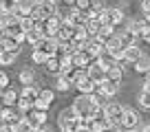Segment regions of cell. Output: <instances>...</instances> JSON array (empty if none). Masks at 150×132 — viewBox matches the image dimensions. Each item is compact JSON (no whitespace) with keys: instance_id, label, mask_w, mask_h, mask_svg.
<instances>
[{"instance_id":"cell-1","label":"cell","mask_w":150,"mask_h":132,"mask_svg":"<svg viewBox=\"0 0 150 132\" xmlns=\"http://www.w3.org/2000/svg\"><path fill=\"white\" fill-rule=\"evenodd\" d=\"M73 108H75V112H77V117L91 119V117H93V112H95V108H97V104H93L91 95L80 93L77 97H75V101H73Z\"/></svg>"},{"instance_id":"cell-2","label":"cell","mask_w":150,"mask_h":132,"mask_svg":"<svg viewBox=\"0 0 150 132\" xmlns=\"http://www.w3.org/2000/svg\"><path fill=\"white\" fill-rule=\"evenodd\" d=\"M104 114H106V121H108V126H110L112 130L122 126L124 108H122L119 104H106V106H104Z\"/></svg>"},{"instance_id":"cell-3","label":"cell","mask_w":150,"mask_h":132,"mask_svg":"<svg viewBox=\"0 0 150 132\" xmlns=\"http://www.w3.org/2000/svg\"><path fill=\"white\" fill-rule=\"evenodd\" d=\"M47 112H49V110H42V108H35V106H33L31 110L24 112V117L29 119V123H31L33 130H47V126H44V121H47Z\"/></svg>"},{"instance_id":"cell-4","label":"cell","mask_w":150,"mask_h":132,"mask_svg":"<svg viewBox=\"0 0 150 132\" xmlns=\"http://www.w3.org/2000/svg\"><path fill=\"white\" fill-rule=\"evenodd\" d=\"M86 75H88L91 79L95 81V84H102V81L106 79V68H104V66L99 64L97 60H95V62L91 60V62H88V66H86Z\"/></svg>"},{"instance_id":"cell-5","label":"cell","mask_w":150,"mask_h":132,"mask_svg":"<svg viewBox=\"0 0 150 132\" xmlns=\"http://www.w3.org/2000/svg\"><path fill=\"white\" fill-rule=\"evenodd\" d=\"M33 48L47 53V55H55V51H57V38H55V35H42L40 42H38Z\"/></svg>"},{"instance_id":"cell-6","label":"cell","mask_w":150,"mask_h":132,"mask_svg":"<svg viewBox=\"0 0 150 132\" xmlns=\"http://www.w3.org/2000/svg\"><path fill=\"white\" fill-rule=\"evenodd\" d=\"M141 126V117L135 112V110H128L124 108V119H122V128H126V130H137V128Z\"/></svg>"},{"instance_id":"cell-7","label":"cell","mask_w":150,"mask_h":132,"mask_svg":"<svg viewBox=\"0 0 150 132\" xmlns=\"http://www.w3.org/2000/svg\"><path fill=\"white\" fill-rule=\"evenodd\" d=\"M75 31H77V27H75L73 22L62 20V22H60V29H57V33H55V38H57V40H73Z\"/></svg>"},{"instance_id":"cell-8","label":"cell","mask_w":150,"mask_h":132,"mask_svg":"<svg viewBox=\"0 0 150 132\" xmlns=\"http://www.w3.org/2000/svg\"><path fill=\"white\" fill-rule=\"evenodd\" d=\"M102 22L104 24H110V27H117L119 22H124V13L119 9H104Z\"/></svg>"},{"instance_id":"cell-9","label":"cell","mask_w":150,"mask_h":132,"mask_svg":"<svg viewBox=\"0 0 150 132\" xmlns=\"http://www.w3.org/2000/svg\"><path fill=\"white\" fill-rule=\"evenodd\" d=\"M82 48H84V51H86V53H88V55H91V57L95 60V57H97L99 53H102L104 48H106V44H104V42H102L99 38H91V40H88V42H86V44H84Z\"/></svg>"},{"instance_id":"cell-10","label":"cell","mask_w":150,"mask_h":132,"mask_svg":"<svg viewBox=\"0 0 150 132\" xmlns=\"http://www.w3.org/2000/svg\"><path fill=\"white\" fill-rule=\"evenodd\" d=\"M62 75H64L66 79L71 81V86H75L77 81L82 79V77L86 75V68H80V66H69L66 71H62Z\"/></svg>"},{"instance_id":"cell-11","label":"cell","mask_w":150,"mask_h":132,"mask_svg":"<svg viewBox=\"0 0 150 132\" xmlns=\"http://www.w3.org/2000/svg\"><path fill=\"white\" fill-rule=\"evenodd\" d=\"M77 117V112H75V108L71 106V108H66V110H62L60 114H57V123H60V130H69V126H71V121Z\"/></svg>"},{"instance_id":"cell-12","label":"cell","mask_w":150,"mask_h":132,"mask_svg":"<svg viewBox=\"0 0 150 132\" xmlns=\"http://www.w3.org/2000/svg\"><path fill=\"white\" fill-rule=\"evenodd\" d=\"M91 60H93V57H91L84 48H77V51L71 55V64H73V66H80V68H86Z\"/></svg>"},{"instance_id":"cell-13","label":"cell","mask_w":150,"mask_h":132,"mask_svg":"<svg viewBox=\"0 0 150 132\" xmlns=\"http://www.w3.org/2000/svg\"><path fill=\"white\" fill-rule=\"evenodd\" d=\"M88 130L91 132H99V130H110L106 117H91L88 119Z\"/></svg>"},{"instance_id":"cell-14","label":"cell","mask_w":150,"mask_h":132,"mask_svg":"<svg viewBox=\"0 0 150 132\" xmlns=\"http://www.w3.org/2000/svg\"><path fill=\"white\" fill-rule=\"evenodd\" d=\"M16 101H18V93L5 86V88H2V93H0V104H2V106H13Z\"/></svg>"},{"instance_id":"cell-15","label":"cell","mask_w":150,"mask_h":132,"mask_svg":"<svg viewBox=\"0 0 150 132\" xmlns=\"http://www.w3.org/2000/svg\"><path fill=\"white\" fill-rule=\"evenodd\" d=\"M75 86H77V90H80V93H86V95H91L95 88H97V84H95V81L91 79L88 75H84V77H82V79L77 81Z\"/></svg>"},{"instance_id":"cell-16","label":"cell","mask_w":150,"mask_h":132,"mask_svg":"<svg viewBox=\"0 0 150 132\" xmlns=\"http://www.w3.org/2000/svg\"><path fill=\"white\" fill-rule=\"evenodd\" d=\"M44 64H47V71L49 73H55V75H60V73H62V60L57 55H49Z\"/></svg>"},{"instance_id":"cell-17","label":"cell","mask_w":150,"mask_h":132,"mask_svg":"<svg viewBox=\"0 0 150 132\" xmlns=\"http://www.w3.org/2000/svg\"><path fill=\"white\" fill-rule=\"evenodd\" d=\"M119 35V42L124 44V46H130V44H137V33L132 31V29H126V31L117 33Z\"/></svg>"},{"instance_id":"cell-18","label":"cell","mask_w":150,"mask_h":132,"mask_svg":"<svg viewBox=\"0 0 150 132\" xmlns=\"http://www.w3.org/2000/svg\"><path fill=\"white\" fill-rule=\"evenodd\" d=\"M95 60H97V62H99V64H102V66H104V68H110V66H115V64H119V62H117V60H115V57H112V55H110V53H108V51H106V48H104V51H102V53H99V55H97V57H95Z\"/></svg>"},{"instance_id":"cell-19","label":"cell","mask_w":150,"mask_h":132,"mask_svg":"<svg viewBox=\"0 0 150 132\" xmlns=\"http://www.w3.org/2000/svg\"><path fill=\"white\" fill-rule=\"evenodd\" d=\"M0 46H2V48H9V51H16V53L20 51V42L16 38H11V35H7V33L0 38Z\"/></svg>"},{"instance_id":"cell-20","label":"cell","mask_w":150,"mask_h":132,"mask_svg":"<svg viewBox=\"0 0 150 132\" xmlns=\"http://www.w3.org/2000/svg\"><path fill=\"white\" fill-rule=\"evenodd\" d=\"M132 64H135V71L137 73H150V57H146L144 53H141Z\"/></svg>"},{"instance_id":"cell-21","label":"cell","mask_w":150,"mask_h":132,"mask_svg":"<svg viewBox=\"0 0 150 132\" xmlns=\"http://www.w3.org/2000/svg\"><path fill=\"white\" fill-rule=\"evenodd\" d=\"M91 99H93V104H97V106H106V104H108V95L104 93L99 86L91 93Z\"/></svg>"},{"instance_id":"cell-22","label":"cell","mask_w":150,"mask_h":132,"mask_svg":"<svg viewBox=\"0 0 150 132\" xmlns=\"http://www.w3.org/2000/svg\"><path fill=\"white\" fill-rule=\"evenodd\" d=\"M139 55H141V51H139V46H137V44L124 46V60H126V62H135Z\"/></svg>"},{"instance_id":"cell-23","label":"cell","mask_w":150,"mask_h":132,"mask_svg":"<svg viewBox=\"0 0 150 132\" xmlns=\"http://www.w3.org/2000/svg\"><path fill=\"white\" fill-rule=\"evenodd\" d=\"M16 55H18L16 51H9V48H2V46H0V64H2V66H9V64H13Z\"/></svg>"},{"instance_id":"cell-24","label":"cell","mask_w":150,"mask_h":132,"mask_svg":"<svg viewBox=\"0 0 150 132\" xmlns=\"http://www.w3.org/2000/svg\"><path fill=\"white\" fill-rule=\"evenodd\" d=\"M112 31H115V27H110V24H104V22H102V24H99V31H97V35H95V38H99L102 42H106L108 38H112V35H115Z\"/></svg>"},{"instance_id":"cell-25","label":"cell","mask_w":150,"mask_h":132,"mask_svg":"<svg viewBox=\"0 0 150 132\" xmlns=\"http://www.w3.org/2000/svg\"><path fill=\"white\" fill-rule=\"evenodd\" d=\"M97 86H99V88H102L104 93L108 95V97H112V95L119 90V84H115V81H110V79H104L102 84H97Z\"/></svg>"},{"instance_id":"cell-26","label":"cell","mask_w":150,"mask_h":132,"mask_svg":"<svg viewBox=\"0 0 150 132\" xmlns=\"http://www.w3.org/2000/svg\"><path fill=\"white\" fill-rule=\"evenodd\" d=\"M40 38H42V33H40V29H29L27 33H24V40H27L29 44H31V46H35L38 42H40Z\"/></svg>"},{"instance_id":"cell-27","label":"cell","mask_w":150,"mask_h":132,"mask_svg":"<svg viewBox=\"0 0 150 132\" xmlns=\"http://www.w3.org/2000/svg\"><path fill=\"white\" fill-rule=\"evenodd\" d=\"M20 27H22V31L27 33L29 29H35V27H38V20L31 18L29 13H27V15H20Z\"/></svg>"},{"instance_id":"cell-28","label":"cell","mask_w":150,"mask_h":132,"mask_svg":"<svg viewBox=\"0 0 150 132\" xmlns=\"http://www.w3.org/2000/svg\"><path fill=\"white\" fill-rule=\"evenodd\" d=\"M16 104H18V110H20V112H27V110L33 108V101H31V99H27V97H22V95L18 97V101H16Z\"/></svg>"},{"instance_id":"cell-29","label":"cell","mask_w":150,"mask_h":132,"mask_svg":"<svg viewBox=\"0 0 150 132\" xmlns=\"http://www.w3.org/2000/svg\"><path fill=\"white\" fill-rule=\"evenodd\" d=\"M53 97H55V93L49 88H42V90H38V99H42V101H47V104H51Z\"/></svg>"},{"instance_id":"cell-30","label":"cell","mask_w":150,"mask_h":132,"mask_svg":"<svg viewBox=\"0 0 150 132\" xmlns=\"http://www.w3.org/2000/svg\"><path fill=\"white\" fill-rule=\"evenodd\" d=\"M22 97H27V99H31L33 104H35V99H38V90H35V88H33V86H31V84H29V86H24V90H22Z\"/></svg>"},{"instance_id":"cell-31","label":"cell","mask_w":150,"mask_h":132,"mask_svg":"<svg viewBox=\"0 0 150 132\" xmlns=\"http://www.w3.org/2000/svg\"><path fill=\"white\" fill-rule=\"evenodd\" d=\"M20 81H22L24 86L33 84V71H31V68H24V71L20 73Z\"/></svg>"},{"instance_id":"cell-32","label":"cell","mask_w":150,"mask_h":132,"mask_svg":"<svg viewBox=\"0 0 150 132\" xmlns=\"http://www.w3.org/2000/svg\"><path fill=\"white\" fill-rule=\"evenodd\" d=\"M139 104H141V108L150 110V93H148V90H144V93L139 95Z\"/></svg>"},{"instance_id":"cell-33","label":"cell","mask_w":150,"mask_h":132,"mask_svg":"<svg viewBox=\"0 0 150 132\" xmlns=\"http://www.w3.org/2000/svg\"><path fill=\"white\" fill-rule=\"evenodd\" d=\"M47 53H42V51H38V48H33V62H35V64H44V62H47Z\"/></svg>"},{"instance_id":"cell-34","label":"cell","mask_w":150,"mask_h":132,"mask_svg":"<svg viewBox=\"0 0 150 132\" xmlns=\"http://www.w3.org/2000/svg\"><path fill=\"white\" fill-rule=\"evenodd\" d=\"M69 88H71V81L60 73V77H57V90H69Z\"/></svg>"},{"instance_id":"cell-35","label":"cell","mask_w":150,"mask_h":132,"mask_svg":"<svg viewBox=\"0 0 150 132\" xmlns=\"http://www.w3.org/2000/svg\"><path fill=\"white\" fill-rule=\"evenodd\" d=\"M91 9L93 11H104L106 9V0H91Z\"/></svg>"},{"instance_id":"cell-36","label":"cell","mask_w":150,"mask_h":132,"mask_svg":"<svg viewBox=\"0 0 150 132\" xmlns=\"http://www.w3.org/2000/svg\"><path fill=\"white\" fill-rule=\"evenodd\" d=\"M75 9H84V11H91V0H75Z\"/></svg>"},{"instance_id":"cell-37","label":"cell","mask_w":150,"mask_h":132,"mask_svg":"<svg viewBox=\"0 0 150 132\" xmlns=\"http://www.w3.org/2000/svg\"><path fill=\"white\" fill-rule=\"evenodd\" d=\"M5 86H9V75L5 71H0V88H5Z\"/></svg>"},{"instance_id":"cell-38","label":"cell","mask_w":150,"mask_h":132,"mask_svg":"<svg viewBox=\"0 0 150 132\" xmlns=\"http://www.w3.org/2000/svg\"><path fill=\"white\" fill-rule=\"evenodd\" d=\"M141 9H144V13H148L150 11V0H141Z\"/></svg>"},{"instance_id":"cell-39","label":"cell","mask_w":150,"mask_h":132,"mask_svg":"<svg viewBox=\"0 0 150 132\" xmlns=\"http://www.w3.org/2000/svg\"><path fill=\"white\" fill-rule=\"evenodd\" d=\"M144 90H148V93H150V73H148V77H146V84H144Z\"/></svg>"},{"instance_id":"cell-40","label":"cell","mask_w":150,"mask_h":132,"mask_svg":"<svg viewBox=\"0 0 150 132\" xmlns=\"http://www.w3.org/2000/svg\"><path fill=\"white\" fill-rule=\"evenodd\" d=\"M5 35V22H2V18H0V38Z\"/></svg>"},{"instance_id":"cell-41","label":"cell","mask_w":150,"mask_h":132,"mask_svg":"<svg viewBox=\"0 0 150 132\" xmlns=\"http://www.w3.org/2000/svg\"><path fill=\"white\" fill-rule=\"evenodd\" d=\"M64 2H66L69 7H73V5H75V0H64Z\"/></svg>"},{"instance_id":"cell-42","label":"cell","mask_w":150,"mask_h":132,"mask_svg":"<svg viewBox=\"0 0 150 132\" xmlns=\"http://www.w3.org/2000/svg\"><path fill=\"white\" fill-rule=\"evenodd\" d=\"M141 130H146V132H150V126H139Z\"/></svg>"},{"instance_id":"cell-43","label":"cell","mask_w":150,"mask_h":132,"mask_svg":"<svg viewBox=\"0 0 150 132\" xmlns=\"http://www.w3.org/2000/svg\"><path fill=\"white\" fill-rule=\"evenodd\" d=\"M146 18H148V22H150V11H148V13H146Z\"/></svg>"},{"instance_id":"cell-44","label":"cell","mask_w":150,"mask_h":132,"mask_svg":"<svg viewBox=\"0 0 150 132\" xmlns=\"http://www.w3.org/2000/svg\"><path fill=\"white\" fill-rule=\"evenodd\" d=\"M53 2H60V0H53Z\"/></svg>"},{"instance_id":"cell-45","label":"cell","mask_w":150,"mask_h":132,"mask_svg":"<svg viewBox=\"0 0 150 132\" xmlns=\"http://www.w3.org/2000/svg\"><path fill=\"white\" fill-rule=\"evenodd\" d=\"M16 2H20V0H16Z\"/></svg>"}]
</instances>
